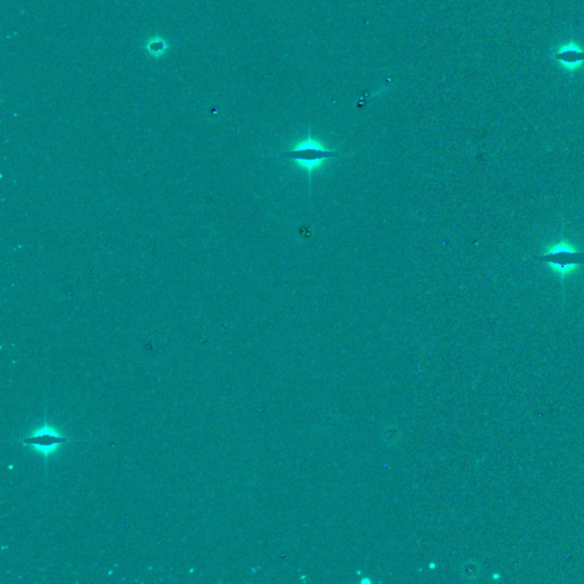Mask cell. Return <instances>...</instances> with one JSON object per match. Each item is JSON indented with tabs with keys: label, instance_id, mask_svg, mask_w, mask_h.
<instances>
[{
	"label": "cell",
	"instance_id": "7a4b0ae2",
	"mask_svg": "<svg viewBox=\"0 0 584 584\" xmlns=\"http://www.w3.org/2000/svg\"><path fill=\"white\" fill-rule=\"evenodd\" d=\"M539 262L549 264L550 267L562 276V280L567 275L574 272L575 269L584 265V253L575 250L569 242L562 240L553 246L548 253L535 257Z\"/></svg>",
	"mask_w": 584,
	"mask_h": 584
},
{
	"label": "cell",
	"instance_id": "277c9868",
	"mask_svg": "<svg viewBox=\"0 0 584 584\" xmlns=\"http://www.w3.org/2000/svg\"><path fill=\"white\" fill-rule=\"evenodd\" d=\"M143 48L150 57L155 58V60H159V58H161L167 54L171 46L167 38L160 37V35H153V37L146 39L145 45L143 46Z\"/></svg>",
	"mask_w": 584,
	"mask_h": 584
},
{
	"label": "cell",
	"instance_id": "6da1fadb",
	"mask_svg": "<svg viewBox=\"0 0 584 584\" xmlns=\"http://www.w3.org/2000/svg\"><path fill=\"white\" fill-rule=\"evenodd\" d=\"M276 155L280 158L289 159L294 164H297L299 167L305 169L307 171L310 183L313 171L322 167L323 164L329 161L330 159H335L345 155L341 153L339 150H331L326 148L322 143L316 141L313 137L310 130H308V135H307L306 139L298 142L290 150L280 152Z\"/></svg>",
	"mask_w": 584,
	"mask_h": 584
},
{
	"label": "cell",
	"instance_id": "5b68a950",
	"mask_svg": "<svg viewBox=\"0 0 584 584\" xmlns=\"http://www.w3.org/2000/svg\"><path fill=\"white\" fill-rule=\"evenodd\" d=\"M553 57L556 60L562 61L564 63L576 64L578 62L584 61V53L583 52L576 51L575 48H567V49H564L560 53L553 55Z\"/></svg>",
	"mask_w": 584,
	"mask_h": 584
},
{
	"label": "cell",
	"instance_id": "3957f363",
	"mask_svg": "<svg viewBox=\"0 0 584 584\" xmlns=\"http://www.w3.org/2000/svg\"><path fill=\"white\" fill-rule=\"evenodd\" d=\"M19 441L24 445H30L35 450H38L44 455H49L54 451L55 448H58L62 444L71 442V439L60 435L53 428H47V427L41 428V429L37 430L28 437L19 439Z\"/></svg>",
	"mask_w": 584,
	"mask_h": 584
}]
</instances>
